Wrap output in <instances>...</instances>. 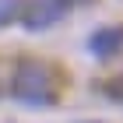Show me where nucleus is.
<instances>
[{"label": "nucleus", "instance_id": "nucleus-2", "mask_svg": "<svg viewBox=\"0 0 123 123\" xmlns=\"http://www.w3.org/2000/svg\"><path fill=\"white\" fill-rule=\"evenodd\" d=\"M63 14H67V4H63V0H21L18 21L28 32H42V28H49L53 21H60Z\"/></svg>", "mask_w": 123, "mask_h": 123}, {"label": "nucleus", "instance_id": "nucleus-4", "mask_svg": "<svg viewBox=\"0 0 123 123\" xmlns=\"http://www.w3.org/2000/svg\"><path fill=\"white\" fill-rule=\"evenodd\" d=\"M18 14H21V0H0V25L18 21Z\"/></svg>", "mask_w": 123, "mask_h": 123}, {"label": "nucleus", "instance_id": "nucleus-5", "mask_svg": "<svg viewBox=\"0 0 123 123\" xmlns=\"http://www.w3.org/2000/svg\"><path fill=\"white\" fill-rule=\"evenodd\" d=\"M102 92L109 95L113 102H120V105H123V74H120V77H109V81L102 85Z\"/></svg>", "mask_w": 123, "mask_h": 123}, {"label": "nucleus", "instance_id": "nucleus-1", "mask_svg": "<svg viewBox=\"0 0 123 123\" xmlns=\"http://www.w3.org/2000/svg\"><path fill=\"white\" fill-rule=\"evenodd\" d=\"M63 88V74L53 63L35 56H21L11 74V95L21 105H53Z\"/></svg>", "mask_w": 123, "mask_h": 123}, {"label": "nucleus", "instance_id": "nucleus-6", "mask_svg": "<svg viewBox=\"0 0 123 123\" xmlns=\"http://www.w3.org/2000/svg\"><path fill=\"white\" fill-rule=\"evenodd\" d=\"M63 4H67V7H70V4H92V0H63Z\"/></svg>", "mask_w": 123, "mask_h": 123}, {"label": "nucleus", "instance_id": "nucleus-3", "mask_svg": "<svg viewBox=\"0 0 123 123\" xmlns=\"http://www.w3.org/2000/svg\"><path fill=\"white\" fill-rule=\"evenodd\" d=\"M88 49H92V56H98V60H113L123 49V25H105V28L92 32V35H88Z\"/></svg>", "mask_w": 123, "mask_h": 123}]
</instances>
